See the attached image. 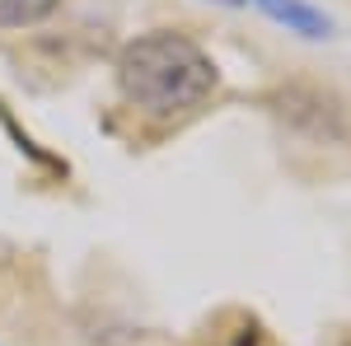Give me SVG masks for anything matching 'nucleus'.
Wrapping results in <instances>:
<instances>
[{"label": "nucleus", "instance_id": "nucleus-1", "mask_svg": "<svg viewBox=\"0 0 351 346\" xmlns=\"http://www.w3.org/2000/svg\"><path fill=\"white\" fill-rule=\"evenodd\" d=\"M216 61L188 33H173V28L141 33L117 56L122 99L141 117H155V122H173V117L197 112L216 94Z\"/></svg>", "mask_w": 351, "mask_h": 346}, {"label": "nucleus", "instance_id": "nucleus-5", "mask_svg": "<svg viewBox=\"0 0 351 346\" xmlns=\"http://www.w3.org/2000/svg\"><path fill=\"white\" fill-rule=\"evenodd\" d=\"M216 5H248V0H216Z\"/></svg>", "mask_w": 351, "mask_h": 346}, {"label": "nucleus", "instance_id": "nucleus-4", "mask_svg": "<svg viewBox=\"0 0 351 346\" xmlns=\"http://www.w3.org/2000/svg\"><path fill=\"white\" fill-rule=\"evenodd\" d=\"M230 346H271V342L263 337V332H243V337H234Z\"/></svg>", "mask_w": 351, "mask_h": 346}, {"label": "nucleus", "instance_id": "nucleus-3", "mask_svg": "<svg viewBox=\"0 0 351 346\" xmlns=\"http://www.w3.org/2000/svg\"><path fill=\"white\" fill-rule=\"evenodd\" d=\"M56 10V0H0V28H28L38 19H47Z\"/></svg>", "mask_w": 351, "mask_h": 346}, {"label": "nucleus", "instance_id": "nucleus-2", "mask_svg": "<svg viewBox=\"0 0 351 346\" xmlns=\"http://www.w3.org/2000/svg\"><path fill=\"white\" fill-rule=\"evenodd\" d=\"M258 10H267L276 24H286L291 33H304V38H328V19L319 10L300 5V0H253Z\"/></svg>", "mask_w": 351, "mask_h": 346}]
</instances>
